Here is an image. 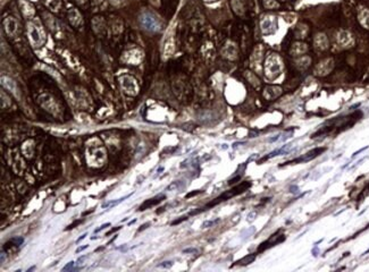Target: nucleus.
<instances>
[{"mask_svg":"<svg viewBox=\"0 0 369 272\" xmlns=\"http://www.w3.org/2000/svg\"><path fill=\"white\" fill-rule=\"evenodd\" d=\"M119 229H122V227H121V226H119V227H116V228H113V229H111V230H110V231H108V233H107V234H106V236H109V235L114 234V233H116V231H118V230H119Z\"/></svg>","mask_w":369,"mask_h":272,"instance_id":"22","label":"nucleus"},{"mask_svg":"<svg viewBox=\"0 0 369 272\" xmlns=\"http://www.w3.org/2000/svg\"><path fill=\"white\" fill-rule=\"evenodd\" d=\"M140 22L143 28L150 32H157L160 30V24L157 17L150 13H144L141 15Z\"/></svg>","mask_w":369,"mask_h":272,"instance_id":"3","label":"nucleus"},{"mask_svg":"<svg viewBox=\"0 0 369 272\" xmlns=\"http://www.w3.org/2000/svg\"><path fill=\"white\" fill-rule=\"evenodd\" d=\"M85 248H88V245H84V246L78 247V248L76 249V253H81V252H82V251H84Z\"/></svg>","mask_w":369,"mask_h":272,"instance_id":"28","label":"nucleus"},{"mask_svg":"<svg viewBox=\"0 0 369 272\" xmlns=\"http://www.w3.org/2000/svg\"><path fill=\"white\" fill-rule=\"evenodd\" d=\"M262 2H264L265 8H267V9H273V8H277L280 6L276 0H262Z\"/></svg>","mask_w":369,"mask_h":272,"instance_id":"15","label":"nucleus"},{"mask_svg":"<svg viewBox=\"0 0 369 272\" xmlns=\"http://www.w3.org/2000/svg\"><path fill=\"white\" fill-rule=\"evenodd\" d=\"M177 188H179V182H174V183L171 184V185H169L166 190H177Z\"/></svg>","mask_w":369,"mask_h":272,"instance_id":"17","label":"nucleus"},{"mask_svg":"<svg viewBox=\"0 0 369 272\" xmlns=\"http://www.w3.org/2000/svg\"><path fill=\"white\" fill-rule=\"evenodd\" d=\"M80 222H81V221H78V220H76V221L74 222V223H72V225H70L68 227L66 228V230H68V229H73V228H74V226H76V225H78Z\"/></svg>","mask_w":369,"mask_h":272,"instance_id":"25","label":"nucleus"},{"mask_svg":"<svg viewBox=\"0 0 369 272\" xmlns=\"http://www.w3.org/2000/svg\"><path fill=\"white\" fill-rule=\"evenodd\" d=\"M187 219H189V215H187V217H182L181 219H177V220H174V221L172 222V226H175V225H178V223H181V222L185 221V220H187Z\"/></svg>","mask_w":369,"mask_h":272,"instance_id":"20","label":"nucleus"},{"mask_svg":"<svg viewBox=\"0 0 369 272\" xmlns=\"http://www.w3.org/2000/svg\"><path fill=\"white\" fill-rule=\"evenodd\" d=\"M199 193H200V190H195V192H193V193H190V194H187V195H186V198H189V197H192V196H194V195H197V194H199Z\"/></svg>","mask_w":369,"mask_h":272,"instance_id":"26","label":"nucleus"},{"mask_svg":"<svg viewBox=\"0 0 369 272\" xmlns=\"http://www.w3.org/2000/svg\"><path fill=\"white\" fill-rule=\"evenodd\" d=\"M264 94H265V98L267 100H274L282 94V89L280 86H268L267 89L265 90Z\"/></svg>","mask_w":369,"mask_h":272,"instance_id":"8","label":"nucleus"},{"mask_svg":"<svg viewBox=\"0 0 369 272\" xmlns=\"http://www.w3.org/2000/svg\"><path fill=\"white\" fill-rule=\"evenodd\" d=\"M74 264H75L74 262H70V263H67V264H66V266H64V269H63V270H64V271H67V270H72V269H73V265H74Z\"/></svg>","mask_w":369,"mask_h":272,"instance_id":"21","label":"nucleus"},{"mask_svg":"<svg viewBox=\"0 0 369 272\" xmlns=\"http://www.w3.org/2000/svg\"><path fill=\"white\" fill-rule=\"evenodd\" d=\"M327 39L324 34H318L315 39V47L318 50H325L327 48Z\"/></svg>","mask_w":369,"mask_h":272,"instance_id":"10","label":"nucleus"},{"mask_svg":"<svg viewBox=\"0 0 369 272\" xmlns=\"http://www.w3.org/2000/svg\"><path fill=\"white\" fill-rule=\"evenodd\" d=\"M135 221H136L135 219H134V220H132V221H130V222H128V226H131V225H133V223H135Z\"/></svg>","mask_w":369,"mask_h":272,"instance_id":"31","label":"nucleus"},{"mask_svg":"<svg viewBox=\"0 0 369 272\" xmlns=\"http://www.w3.org/2000/svg\"><path fill=\"white\" fill-rule=\"evenodd\" d=\"M305 51H307V45L305 43H301V42H297L293 44L291 52H292L293 56H300V55L305 53Z\"/></svg>","mask_w":369,"mask_h":272,"instance_id":"11","label":"nucleus"},{"mask_svg":"<svg viewBox=\"0 0 369 272\" xmlns=\"http://www.w3.org/2000/svg\"><path fill=\"white\" fill-rule=\"evenodd\" d=\"M337 40H338V42L343 45V47H350V44H352V42H353L350 33H348V32H345V31L340 32V34H338V36H337Z\"/></svg>","mask_w":369,"mask_h":272,"instance_id":"9","label":"nucleus"},{"mask_svg":"<svg viewBox=\"0 0 369 272\" xmlns=\"http://www.w3.org/2000/svg\"><path fill=\"white\" fill-rule=\"evenodd\" d=\"M86 236H88V233H85V234H83L82 236H81V237H80V238H78V239H76V244H78V243H80V241H82L83 239H84V238H85V237H86Z\"/></svg>","mask_w":369,"mask_h":272,"instance_id":"27","label":"nucleus"},{"mask_svg":"<svg viewBox=\"0 0 369 272\" xmlns=\"http://www.w3.org/2000/svg\"><path fill=\"white\" fill-rule=\"evenodd\" d=\"M183 253H198V249L195 248H186L183 251Z\"/></svg>","mask_w":369,"mask_h":272,"instance_id":"23","label":"nucleus"},{"mask_svg":"<svg viewBox=\"0 0 369 272\" xmlns=\"http://www.w3.org/2000/svg\"><path fill=\"white\" fill-rule=\"evenodd\" d=\"M360 17V23L362 24L366 28H369V12L368 10H363L362 14L359 15Z\"/></svg>","mask_w":369,"mask_h":272,"instance_id":"14","label":"nucleus"},{"mask_svg":"<svg viewBox=\"0 0 369 272\" xmlns=\"http://www.w3.org/2000/svg\"><path fill=\"white\" fill-rule=\"evenodd\" d=\"M109 226H110V222H107V223H103V225H101V226H100V227L98 228V229H96V230H94V234H98V233H100L101 230H103V229H106V228H107V227H109Z\"/></svg>","mask_w":369,"mask_h":272,"instance_id":"18","label":"nucleus"},{"mask_svg":"<svg viewBox=\"0 0 369 272\" xmlns=\"http://www.w3.org/2000/svg\"><path fill=\"white\" fill-rule=\"evenodd\" d=\"M157 266L158 268H163V269H169V268L173 266V261H164V262H161Z\"/></svg>","mask_w":369,"mask_h":272,"instance_id":"16","label":"nucleus"},{"mask_svg":"<svg viewBox=\"0 0 369 272\" xmlns=\"http://www.w3.org/2000/svg\"><path fill=\"white\" fill-rule=\"evenodd\" d=\"M332 67H333V61H332V59H326V60L321 61V63L316 67L315 71H316V74L323 76V75L328 74V73L331 71Z\"/></svg>","mask_w":369,"mask_h":272,"instance_id":"7","label":"nucleus"},{"mask_svg":"<svg viewBox=\"0 0 369 272\" xmlns=\"http://www.w3.org/2000/svg\"><path fill=\"white\" fill-rule=\"evenodd\" d=\"M251 187V183L250 182H242L241 184H239L237 186L235 187H233V188H231L229 190H226V192H224L223 194H220L218 197H216L214 201H211L209 202L206 206H204L202 210H200L199 212H201V211H204V210H208L210 208H212V206H215L217 204H219V203L224 202V201H227L229 198H232V197L236 196V195H240L242 194L243 192H245V190L250 188Z\"/></svg>","mask_w":369,"mask_h":272,"instance_id":"1","label":"nucleus"},{"mask_svg":"<svg viewBox=\"0 0 369 272\" xmlns=\"http://www.w3.org/2000/svg\"><path fill=\"white\" fill-rule=\"evenodd\" d=\"M285 239V237L283 236V235H280V236H277V235H274L273 237H270L267 241H265V243H262L259 248H258V252H261V251H265V249H267L268 247H272V246H275L276 244H278V243H282V241Z\"/></svg>","mask_w":369,"mask_h":272,"instance_id":"5","label":"nucleus"},{"mask_svg":"<svg viewBox=\"0 0 369 272\" xmlns=\"http://www.w3.org/2000/svg\"><path fill=\"white\" fill-rule=\"evenodd\" d=\"M283 69V61L276 53H273L268 57L266 61V75L269 78H276L280 75Z\"/></svg>","mask_w":369,"mask_h":272,"instance_id":"2","label":"nucleus"},{"mask_svg":"<svg viewBox=\"0 0 369 272\" xmlns=\"http://www.w3.org/2000/svg\"><path fill=\"white\" fill-rule=\"evenodd\" d=\"M148 226H150V223H149V222H148V223H144L143 226H141V228H139V233L142 231V230H144L146 228H148Z\"/></svg>","mask_w":369,"mask_h":272,"instance_id":"29","label":"nucleus"},{"mask_svg":"<svg viewBox=\"0 0 369 272\" xmlns=\"http://www.w3.org/2000/svg\"><path fill=\"white\" fill-rule=\"evenodd\" d=\"M166 198V196L164 194H161V195H157V196L152 197V198H149V200H146V202L143 203V204H141V206L139 208V211H144L146 209H150L151 206H154V205H157V204H159L161 201H164Z\"/></svg>","mask_w":369,"mask_h":272,"instance_id":"6","label":"nucleus"},{"mask_svg":"<svg viewBox=\"0 0 369 272\" xmlns=\"http://www.w3.org/2000/svg\"><path fill=\"white\" fill-rule=\"evenodd\" d=\"M255 259H256V254H249L247 256L242 257L241 260L236 261L234 265H249L250 263H252V262L255 261Z\"/></svg>","mask_w":369,"mask_h":272,"instance_id":"12","label":"nucleus"},{"mask_svg":"<svg viewBox=\"0 0 369 272\" xmlns=\"http://www.w3.org/2000/svg\"><path fill=\"white\" fill-rule=\"evenodd\" d=\"M86 257H88L86 255H83V256H81V257H78V259H77V261H76V264H81V263H82L83 261L86 259Z\"/></svg>","mask_w":369,"mask_h":272,"instance_id":"24","label":"nucleus"},{"mask_svg":"<svg viewBox=\"0 0 369 272\" xmlns=\"http://www.w3.org/2000/svg\"><path fill=\"white\" fill-rule=\"evenodd\" d=\"M217 221H218V220H210V221L204 222V223H202V228H209V227H211V226H212L214 223H216Z\"/></svg>","mask_w":369,"mask_h":272,"instance_id":"19","label":"nucleus"},{"mask_svg":"<svg viewBox=\"0 0 369 272\" xmlns=\"http://www.w3.org/2000/svg\"><path fill=\"white\" fill-rule=\"evenodd\" d=\"M325 150H326V147H318V149H313L312 151L305 153V155H302V157H300V158L294 159V160H292V161H287V162H285L283 166L290 165V163H301V162H307V161H310V160L315 159L316 157H318L319 154H320L321 152H324Z\"/></svg>","mask_w":369,"mask_h":272,"instance_id":"4","label":"nucleus"},{"mask_svg":"<svg viewBox=\"0 0 369 272\" xmlns=\"http://www.w3.org/2000/svg\"><path fill=\"white\" fill-rule=\"evenodd\" d=\"M240 178H241V177H240V176H236V177L234 178V179H231V180H229V182H228V184H229V185H232V184H233V183H235L236 180H239Z\"/></svg>","mask_w":369,"mask_h":272,"instance_id":"30","label":"nucleus"},{"mask_svg":"<svg viewBox=\"0 0 369 272\" xmlns=\"http://www.w3.org/2000/svg\"><path fill=\"white\" fill-rule=\"evenodd\" d=\"M272 26H273V27H276V19H275V17H266V18L261 22V28H262L264 33L266 31V28L272 27Z\"/></svg>","mask_w":369,"mask_h":272,"instance_id":"13","label":"nucleus"}]
</instances>
